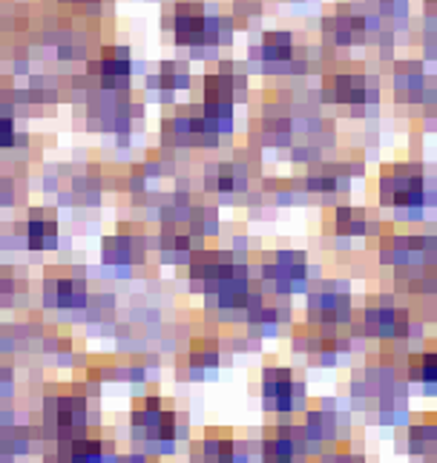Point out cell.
Returning <instances> with one entry per match:
<instances>
[{
    "instance_id": "cell-1",
    "label": "cell",
    "mask_w": 437,
    "mask_h": 463,
    "mask_svg": "<svg viewBox=\"0 0 437 463\" xmlns=\"http://www.w3.org/2000/svg\"><path fill=\"white\" fill-rule=\"evenodd\" d=\"M377 202L383 207H394V219L403 225H420L426 219V207L437 204L434 175L423 162H392L380 167Z\"/></svg>"
},
{
    "instance_id": "cell-2",
    "label": "cell",
    "mask_w": 437,
    "mask_h": 463,
    "mask_svg": "<svg viewBox=\"0 0 437 463\" xmlns=\"http://www.w3.org/2000/svg\"><path fill=\"white\" fill-rule=\"evenodd\" d=\"M319 99L326 104L348 107L351 116H366L371 107L380 104V87L371 81V75L354 70L326 72L319 87Z\"/></svg>"
},
{
    "instance_id": "cell-3",
    "label": "cell",
    "mask_w": 437,
    "mask_h": 463,
    "mask_svg": "<svg viewBox=\"0 0 437 463\" xmlns=\"http://www.w3.org/2000/svg\"><path fill=\"white\" fill-rule=\"evenodd\" d=\"M262 282H268L280 297H290L297 291H309L311 268L302 250H277L262 260Z\"/></svg>"
},
{
    "instance_id": "cell-4",
    "label": "cell",
    "mask_w": 437,
    "mask_h": 463,
    "mask_svg": "<svg viewBox=\"0 0 437 463\" xmlns=\"http://www.w3.org/2000/svg\"><path fill=\"white\" fill-rule=\"evenodd\" d=\"M262 403L277 414L297 411L305 406V383L285 365H271L262 372Z\"/></svg>"
},
{
    "instance_id": "cell-5",
    "label": "cell",
    "mask_w": 437,
    "mask_h": 463,
    "mask_svg": "<svg viewBox=\"0 0 437 463\" xmlns=\"http://www.w3.org/2000/svg\"><path fill=\"white\" fill-rule=\"evenodd\" d=\"M403 372H406V383L423 389V394L437 397V348H420L403 360Z\"/></svg>"
},
{
    "instance_id": "cell-6",
    "label": "cell",
    "mask_w": 437,
    "mask_h": 463,
    "mask_svg": "<svg viewBox=\"0 0 437 463\" xmlns=\"http://www.w3.org/2000/svg\"><path fill=\"white\" fill-rule=\"evenodd\" d=\"M368 225H371V219L366 213V207L337 202L331 211V219H328V233H334V239L368 236Z\"/></svg>"
},
{
    "instance_id": "cell-7",
    "label": "cell",
    "mask_w": 437,
    "mask_h": 463,
    "mask_svg": "<svg viewBox=\"0 0 437 463\" xmlns=\"http://www.w3.org/2000/svg\"><path fill=\"white\" fill-rule=\"evenodd\" d=\"M253 55L262 63H268V67H277L280 72H288V63L297 55L294 35H290V32H282V29L265 32L262 43H259V50H253Z\"/></svg>"
}]
</instances>
